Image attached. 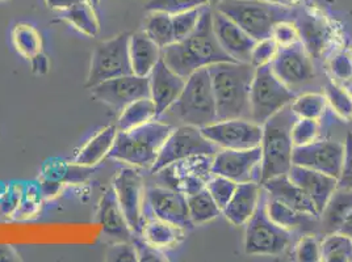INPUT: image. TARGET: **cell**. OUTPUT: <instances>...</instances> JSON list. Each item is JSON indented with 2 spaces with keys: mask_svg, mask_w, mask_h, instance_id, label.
Segmentation results:
<instances>
[{
  "mask_svg": "<svg viewBox=\"0 0 352 262\" xmlns=\"http://www.w3.org/2000/svg\"><path fill=\"white\" fill-rule=\"evenodd\" d=\"M220 150V147L204 136L200 128L180 125L174 128L166 139L158 159L150 171L151 174H160L162 169L176 161L184 160L192 156H214Z\"/></svg>",
  "mask_w": 352,
  "mask_h": 262,
  "instance_id": "cell-9",
  "label": "cell"
},
{
  "mask_svg": "<svg viewBox=\"0 0 352 262\" xmlns=\"http://www.w3.org/2000/svg\"><path fill=\"white\" fill-rule=\"evenodd\" d=\"M271 37L279 45V47H287L300 43V34L294 21H280L272 29Z\"/></svg>",
  "mask_w": 352,
  "mask_h": 262,
  "instance_id": "cell-45",
  "label": "cell"
},
{
  "mask_svg": "<svg viewBox=\"0 0 352 262\" xmlns=\"http://www.w3.org/2000/svg\"><path fill=\"white\" fill-rule=\"evenodd\" d=\"M261 185L268 194V197L279 200L283 204H288L298 211L320 218L318 211L311 200L304 193V190L294 184L287 174L275 176L264 181Z\"/></svg>",
  "mask_w": 352,
  "mask_h": 262,
  "instance_id": "cell-24",
  "label": "cell"
},
{
  "mask_svg": "<svg viewBox=\"0 0 352 262\" xmlns=\"http://www.w3.org/2000/svg\"><path fill=\"white\" fill-rule=\"evenodd\" d=\"M183 228H179L167 222L160 219H146L142 226L140 236L153 247L163 249V248L174 247L183 236Z\"/></svg>",
  "mask_w": 352,
  "mask_h": 262,
  "instance_id": "cell-30",
  "label": "cell"
},
{
  "mask_svg": "<svg viewBox=\"0 0 352 262\" xmlns=\"http://www.w3.org/2000/svg\"><path fill=\"white\" fill-rule=\"evenodd\" d=\"M344 159V143L337 141H314L294 147L292 163L339 178Z\"/></svg>",
  "mask_w": 352,
  "mask_h": 262,
  "instance_id": "cell-16",
  "label": "cell"
},
{
  "mask_svg": "<svg viewBox=\"0 0 352 262\" xmlns=\"http://www.w3.org/2000/svg\"><path fill=\"white\" fill-rule=\"evenodd\" d=\"M216 7L256 41L271 37L278 23L294 21L297 15L294 8L263 0H221Z\"/></svg>",
  "mask_w": 352,
  "mask_h": 262,
  "instance_id": "cell-5",
  "label": "cell"
},
{
  "mask_svg": "<svg viewBox=\"0 0 352 262\" xmlns=\"http://www.w3.org/2000/svg\"><path fill=\"white\" fill-rule=\"evenodd\" d=\"M32 73L37 76H44L50 70V60L45 56L44 53H40L30 59Z\"/></svg>",
  "mask_w": 352,
  "mask_h": 262,
  "instance_id": "cell-50",
  "label": "cell"
},
{
  "mask_svg": "<svg viewBox=\"0 0 352 262\" xmlns=\"http://www.w3.org/2000/svg\"><path fill=\"white\" fill-rule=\"evenodd\" d=\"M43 195L44 194L41 190V185H38L36 182L27 184L23 189L21 200L16 209L14 218L17 220H27V219L34 217L41 207Z\"/></svg>",
  "mask_w": 352,
  "mask_h": 262,
  "instance_id": "cell-37",
  "label": "cell"
},
{
  "mask_svg": "<svg viewBox=\"0 0 352 262\" xmlns=\"http://www.w3.org/2000/svg\"><path fill=\"white\" fill-rule=\"evenodd\" d=\"M271 67L280 80L291 89L307 84L316 76L311 57L301 43L280 47L271 62Z\"/></svg>",
  "mask_w": 352,
  "mask_h": 262,
  "instance_id": "cell-17",
  "label": "cell"
},
{
  "mask_svg": "<svg viewBox=\"0 0 352 262\" xmlns=\"http://www.w3.org/2000/svg\"><path fill=\"white\" fill-rule=\"evenodd\" d=\"M338 187L352 190V134L350 132L344 142V159L342 172L338 178Z\"/></svg>",
  "mask_w": 352,
  "mask_h": 262,
  "instance_id": "cell-49",
  "label": "cell"
},
{
  "mask_svg": "<svg viewBox=\"0 0 352 262\" xmlns=\"http://www.w3.org/2000/svg\"><path fill=\"white\" fill-rule=\"evenodd\" d=\"M59 17L87 37H96L100 33V21L96 14V7L88 0H83L72 8L59 12Z\"/></svg>",
  "mask_w": 352,
  "mask_h": 262,
  "instance_id": "cell-29",
  "label": "cell"
},
{
  "mask_svg": "<svg viewBox=\"0 0 352 262\" xmlns=\"http://www.w3.org/2000/svg\"><path fill=\"white\" fill-rule=\"evenodd\" d=\"M263 1L271 3V4H276V5H283V7H288V8H294V7H297L302 3V0H263Z\"/></svg>",
  "mask_w": 352,
  "mask_h": 262,
  "instance_id": "cell-54",
  "label": "cell"
},
{
  "mask_svg": "<svg viewBox=\"0 0 352 262\" xmlns=\"http://www.w3.org/2000/svg\"><path fill=\"white\" fill-rule=\"evenodd\" d=\"M118 117L116 128L118 131H129L157 119L155 104L150 99H140L124 108Z\"/></svg>",
  "mask_w": 352,
  "mask_h": 262,
  "instance_id": "cell-31",
  "label": "cell"
},
{
  "mask_svg": "<svg viewBox=\"0 0 352 262\" xmlns=\"http://www.w3.org/2000/svg\"><path fill=\"white\" fill-rule=\"evenodd\" d=\"M213 30L220 43L221 47L234 59L235 62L250 63V56L256 40L246 33L232 19L221 14L220 11H212Z\"/></svg>",
  "mask_w": 352,
  "mask_h": 262,
  "instance_id": "cell-18",
  "label": "cell"
},
{
  "mask_svg": "<svg viewBox=\"0 0 352 262\" xmlns=\"http://www.w3.org/2000/svg\"><path fill=\"white\" fill-rule=\"evenodd\" d=\"M0 1H10V0H0Z\"/></svg>",
  "mask_w": 352,
  "mask_h": 262,
  "instance_id": "cell-57",
  "label": "cell"
},
{
  "mask_svg": "<svg viewBox=\"0 0 352 262\" xmlns=\"http://www.w3.org/2000/svg\"><path fill=\"white\" fill-rule=\"evenodd\" d=\"M294 24L300 34V43L307 49L310 57H321L333 36L331 27L324 16L311 10H304L296 15Z\"/></svg>",
  "mask_w": 352,
  "mask_h": 262,
  "instance_id": "cell-21",
  "label": "cell"
},
{
  "mask_svg": "<svg viewBox=\"0 0 352 262\" xmlns=\"http://www.w3.org/2000/svg\"><path fill=\"white\" fill-rule=\"evenodd\" d=\"M203 8H193L184 12H179L173 15V25H174V34H175V43L184 40L188 37L193 30L196 29L200 17L203 14Z\"/></svg>",
  "mask_w": 352,
  "mask_h": 262,
  "instance_id": "cell-40",
  "label": "cell"
},
{
  "mask_svg": "<svg viewBox=\"0 0 352 262\" xmlns=\"http://www.w3.org/2000/svg\"><path fill=\"white\" fill-rule=\"evenodd\" d=\"M129 56L134 75L148 76L162 59V47L145 32H137L129 38Z\"/></svg>",
  "mask_w": 352,
  "mask_h": 262,
  "instance_id": "cell-25",
  "label": "cell"
},
{
  "mask_svg": "<svg viewBox=\"0 0 352 262\" xmlns=\"http://www.w3.org/2000/svg\"><path fill=\"white\" fill-rule=\"evenodd\" d=\"M187 206L192 224H204L221 214L219 204L214 202L206 188L187 195Z\"/></svg>",
  "mask_w": 352,
  "mask_h": 262,
  "instance_id": "cell-33",
  "label": "cell"
},
{
  "mask_svg": "<svg viewBox=\"0 0 352 262\" xmlns=\"http://www.w3.org/2000/svg\"><path fill=\"white\" fill-rule=\"evenodd\" d=\"M107 261H138L137 249L133 241H116V244H113L107 252Z\"/></svg>",
  "mask_w": 352,
  "mask_h": 262,
  "instance_id": "cell-47",
  "label": "cell"
},
{
  "mask_svg": "<svg viewBox=\"0 0 352 262\" xmlns=\"http://www.w3.org/2000/svg\"><path fill=\"white\" fill-rule=\"evenodd\" d=\"M173 129L174 126L154 119L132 130L118 131L108 156L134 168L151 169Z\"/></svg>",
  "mask_w": 352,
  "mask_h": 262,
  "instance_id": "cell-4",
  "label": "cell"
},
{
  "mask_svg": "<svg viewBox=\"0 0 352 262\" xmlns=\"http://www.w3.org/2000/svg\"><path fill=\"white\" fill-rule=\"evenodd\" d=\"M262 148L254 147L248 150L222 148L212 159L210 174L223 176L236 184L261 181Z\"/></svg>",
  "mask_w": 352,
  "mask_h": 262,
  "instance_id": "cell-12",
  "label": "cell"
},
{
  "mask_svg": "<svg viewBox=\"0 0 352 262\" xmlns=\"http://www.w3.org/2000/svg\"><path fill=\"white\" fill-rule=\"evenodd\" d=\"M265 206L270 218L276 224H279L280 227L291 233L296 230H311L316 227V223L320 219L310 214H305L302 211H298L288 204H283L279 200L271 198L268 197V194L265 200Z\"/></svg>",
  "mask_w": 352,
  "mask_h": 262,
  "instance_id": "cell-27",
  "label": "cell"
},
{
  "mask_svg": "<svg viewBox=\"0 0 352 262\" xmlns=\"http://www.w3.org/2000/svg\"><path fill=\"white\" fill-rule=\"evenodd\" d=\"M320 134V123L316 119L297 118L292 126L291 136L294 147L305 146L317 141Z\"/></svg>",
  "mask_w": 352,
  "mask_h": 262,
  "instance_id": "cell-41",
  "label": "cell"
},
{
  "mask_svg": "<svg viewBox=\"0 0 352 262\" xmlns=\"http://www.w3.org/2000/svg\"><path fill=\"white\" fill-rule=\"evenodd\" d=\"M296 259L301 262L321 261V241L314 236H304L296 246Z\"/></svg>",
  "mask_w": 352,
  "mask_h": 262,
  "instance_id": "cell-44",
  "label": "cell"
},
{
  "mask_svg": "<svg viewBox=\"0 0 352 262\" xmlns=\"http://www.w3.org/2000/svg\"><path fill=\"white\" fill-rule=\"evenodd\" d=\"M80 1H83V0H45V4L47 5V8H50L53 11L63 12Z\"/></svg>",
  "mask_w": 352,
  "mask_h": 262,
  "instance_id": "cell-51",
  "label": "cell"
},
{
  "mask_svg": "<svg viewBox=\"0 0 352 262\" xmlns=\"http://www.w3.org/2000/svg\"><path fill=\"white\" fill-rule=\"evenodd\" d=\"M296 95L272 71L271 64L255 69L250 91L251 119L259 125L294 102Z\"/></svg>",
  "mask_w": 352,
  "mask_h": 262,
  "instance_id": "cell-8",
  "label": "cell"
},
{
  "mask_svg": "<svg viewBox=\"0 0 352 262\" xmlns=\"http://www.w3.org/2000/svg\"><path fill=\"white\" fill-rule=\"evenodd\" d=\"M116 125H109L98 131L85 146L82 147L75 158L74 164L78 167H95L109 155L118 136Z\"/></svg>",
  "mask_w": 352,
  "mask_h": 262,
  "instance_id": "cell-26",
  "label": "cell"
},
{
  "mask_svg": "<svg viewBox=\"0 0 352 262\" xmlns=\"http://www.w3.org/2000/svg\"><path fill=\"white\" fill-rule=\"evenodd\" d=\"M91 89L95 99L121 112L135 100L150 97V80L148 76L131 73L105 80Z\"/></svg>",
  "mask_w": 352,
  "mask_h": 262,
  "instance_id": "cell-14",
  "label": "cell"
},
{
  "mask_svg": "<svg viewBox=\"0 0 352 262\" xmlns=\"http://www.w3.org/2000/svg\"><path fill=\"white\" fill-rule=\"evenodd\" d=\"M210 142L228 150H248L261 146L263 126L249 118H230L216 121L200 128Z\"/></svg>",
  "mask_w": 352,
  "mask_h": 262,
  "instance_id": "cell-11",
  "label": "cell"
},
{
  "mask_svg": "<svg viewBox=\"0 0 352 262\" xmlns=\"http://www.w3.org/2000/svg\"><path fill=\"white\" fill-rule=\"evenodd\" d=\"M150 80V99L155 104L157 119L163 116L177 100L186 86V78L174 73L161 59L151 73Z\"/></svg>",
  "mask_w": 352,
  "mask_h": 262,
  "instance_id": "cell-19",
  "label": "cell"
},
{
  "mask_svg": "<svg viewBox=\"0 0 352 262\" xmlns=\"http://www.w3.org/2000/svg\"><path fill=\"white\" fill-rule=\"evenodd\" d=\"M324 96L331 109L344 121H352V95L336 83L326 86Z\"/></svg>",
  "mask_w": 352,
  "mask_h": 262,
  "instance_id": "cell-38",
  "label": "cell"
},
{
  "mask_svg": "<svg viewBox=\"0 0 352 262\" xmlns=\"http://www.w3.org/2000/svg\"><path fill=\"white\" fill-rule=\"evenodd\" d=\"M144 32L162 49L175 43L173 15L161 11H153L145 20Z\"/></svg>",
  "mask_w": 352,
  "mask_h": 262,
  "instance_id": "cell-34",
  "label": "cell"
},
{
  "mask_svg": "<svg viewBox=\"0 0 352 262\" xmlns=\"http://www.w3.org/2000/svg\"><path fill=\"white\" fill-rule=\"evenodd\" d=\"M262 190V185L256 181L238 184L233 197L222 210L225 218L233 226L246 224L261 202Z\"/></svg>",
  "mask_w": 352,
  "mask_h": 262,
  "instance_id": "cell-23",
  "label": "cell"
},
{
  "mask_svg": "<svg viewBox=\"0 0 352 262\" xmlns=\"http://www.w3.org/2000/svg\"><path fill=\"white\" fill-rule=\"evenodd\" d=\"M146 211H150L151 218L167 222L183 230L192 226L187 195L173 188H147L145 190V213Z\"/></svg>",
  "mask_w": 352,
  "mask_h": 262,
  "instance_id": "cell-15",
  "label": "cell"
},
{
  "mask_svg": "<svg viewBox=\"0 0 352 262\" xmlns=\"http://www.w3.org/2000/svg\"><path fill=\"white\" fill-rule=\"evenodd\" d=\"M20 261V256L17 254L15 248L7 244H0V262Z\"/></svg>",
  "mask_w": 352,
  "mask_h": 262,
  "instance_id": "cell-52",
  "label": "cell"
},
{
  "mask_svg": "<svg viewBox=\"0 0 352 262\" xmlns=\"http://www.w3.org/2000/svg\"><path fill=\"white\" fill-rule=\"evenodd\" d=\"M216 99L217 121L251 119L250 91L255 67L250 63L222 62L208 67Z\"/></svg>",
  "mask_w": 352,
  "mask_h": 262,
  "instance_id": "cell-2",
  "label": "cell"
},
{
  "mask_svg": "<svg viewBox=\"0 0 352 262\" xmlns=\"http://www.w3.org/2000/svg\"><path fill=\"white\" fill-rule=\"evenodd\" d=\"M133 244H134V247L137 249L138 261H167V257L164 256V253H162V249H158V248L147 244L146 241L140 235H138V237L133 239Z\"/></svg>",
  "mask_w": 352,
  "mask_h": 262,
  "instance_id": "cell-48",
  "label": "cell"
},
{
  "mask_svg": "<svg viewBox=\"0 0 352 262\" xmlns=\"http://www.w3.org/2000/svg\"><path fill=\"white\" fill-rule=\"evenodd\" d=\"M167 112L176 117L182 125L196 128H204L217 121L216 99L208 67L187 78L180 96Z\"/></svg>",
  "mask_w": 352,
  "mask_h": 262,
  "instance_id": "cell-6",
  "label": "cell"
},
{
  "mask_svg": "<svg viewBox=\"0 0 352 262\" xmlns=\"http://www.w3.org/2000/svg\"><path fill=\"white\" fill-rule=\"evenodd\" d=\"M236 185L238 184L233 180L226 178L223 176L210 175L206 181V188L222 211L225 209V206L230 201V198L233 197Z\"/></svg>",
  "mask_w": 352,
  "mask_h": 262,
  "instance_id": "cell-39",
  "label": "cell"
},
{
  "mask_svg": "<svg viewBox=\"0 0 352 262\" xmlns=\"http://www.w3.org/2000/svg\"><path fill=\"white\" fill-rule=\"evenodd\" d=\"M296 119L297 117L289 104L262 125V169L259 184L275 176L285 175L291 169L294 147L291 131Z\"/></svg>",
  "mask_w": 352,
  "mask_h": 262,
  "instance_id": "cell-3",
  "label": "cell"
},
{
  "mask_svg": "<svg viewBox=\"0 0 352 262\" xmlns=\"http://www.w3.org/2000/svg\"><path fill=\"white\" fill-rule=\"evenodd\" d=\"M129 38V33H122L95 47L91 57L86 87L91 89L105 80L133 73Z\"/></svg>",
  "mask_w": 352,
  "mask_h": 262,
  "instance_id": "cell-10",
  "label": "cell"
},
{
  "mask_svg": "<svg viewBox=\"0 0 352 262\" xmlns=\"http://www.w3.org/2000/svg\"><path fill=\"white\" fill-rule=\"evenodd\" d=\"M11 37H12V44L16 51L21 57L30 60L34 56L43 53V47H44L43 36L38 30L28 23H17L12 29Z\"/></svg>",
  "mask_w": 352,
  "mask_h": 262,
  "instance_id": "cell-32",
  "label": "cell"
},
{
  "mask_svg": "<svg viewBox=\"0 0 352 262\" xmlns=\"http://www.w3.org/2000/svg\"><path fill=\"white\" fill-rule=\"evenodd\" d=\"M327 106L326 96L321 93H304L296 96L291 102V108L297 118H308L320 121L322 118Z\"/></svg>",
  "mask_w": 352,
  "mask_h": 262,
  "instance_id": "cell-36",
  "label": "cell"
},
{
  "mask_svg": "<svg viewBox=\"0 0 352 262\" xmlns=\"http://www.w3.org/2000/svg\"><path fill=\"white\" fill-rule=\"evenodd\" d=\"M330 71L339 82L352 80V54L350 51H340L330 59Z\"/></svg>",
  "mask_w": 352,
  "mask_h": 262,
  "instance_id": "cell-46",
  "label": "cell"
},
{
  "mask_svg": "<svg viewBox=\"0 0 352 262\" xmlns=\"http://www.w3.org/2000/svg\"><path fill=\"white\" fill-rule=\"evenodd\" d=\"M352 210V190L339 188L331 194L320 215L322 233H338L344 218Z\"/></svg>",
  "mask_w": 352,
  "mask_h": 262,
  "instance_id": "cell-28",
  "label": "cell"
},
{
  "mask_svg": "<svg viewBox=\"0 0 352 262\" xmlns=\"http://www.w3.org/2000/svg\"><path fill=\"white\" fill-rule=\"evenodd\" d=\"M112 189L133 233L140 235L145 218V184L135 168H122L113 180Z\"/></svg>",
  "mask_w": 352,
  "mask_h": 262,
  "instance_id": "cell-13",
  "label": "cell"
},
{
  "mask_svg": "<svg viewBox=\"0 0 352 262\" xmlns=\"http://www.w3.org/2000/svg\"><path fill=\"white\" fill-rule=\"evenodd\" d=\"M321 261L352 262V239L342 233H327L321 241Z\"/></svg>",
  "mask_w": 352,
  "mask_h": 262,
  "instance_id": "cell-35",
  "label": "cell"
},
{
  "mask_svg": "<svg viewBox=\"0 0 352 262\" xmlns=\"http://www.w3.org/2000/svg\"><path fill=\"white\" fill-rule=\"evenodd\" d=\"M287 175L297 187L304 190L316 206L318 215H321L329 198L337 190L338 178L296 164H292Z\"/></svg>",
  "mask_w": 352,
  "mask_h": 262,
  "instance_id": "cell-20",
  "label": "cell"
},
{
  "mask_svg": "<svg viewBox=\"0 0 352 262\" xmlns=\"http://www.w3.org/2000/svg\"><path fill=\"white\" fill-rule=\"evenodd\" d=\"M206 0H150L146 4V11H161L167 14H179L193 8L206 7Z\"/></svg>",
  "mask_w": 352,
  "mask_h": 262,
  "instance_id": "cell-42",
  "label": "cell"
},
{
  "mask_svg": "<svg viewBox=\"0 0 352 262\" xmlns=\"http://www.w3.org/2000/svg\"><path fill=\"white\" fill-rule=\"evenodd\" d=\"M98 223L100 224L104 235L113 239L115 241H133L134 239L135 233L129 227L124 211L118 204L115 190L112 188L104 194L100 201Z\"/></svg>",
  "mask_w": 352,
  "mask_h": 262,
  "instance_id": "cell-22",
  "label": "cell"
},
{
  "mask_svg": "<svg viewBox=\"0 0 352 262\" xmlns=\"http://www.w3.org/2000/svg\"><path fill=\"white\" fill-rule=\"evenodd\" d=\"M338 233H344L347 236H350L352 239V210L347 214V217L343 220L340 228Z\"/></svg>",
  "mask_w": 352,
  "mask_h": 262,
  "instance_id": "cell-53",
  "label": "cell"
},
{
  "mask_svg": "<svg viewBox=\"0 0 352 262\" xmlns=\"http://www.w3.org/2000/svg\"><path fill=\"white\" fill-rule=\"evenodd\" d=\"M163 62L174 73L188 78L197 70L222 62H235L222 47L213 30L212 10L206 5L196 29L182 41L162 49Z\"/></svg>",
  "mask_w": 352,
  "mask_h": 262,
  "instance_id": "cell-1",
  "label": "cell"
},
{
  "mask_svg": "<svg viewBox=\"0 0 352 262\" xmlns=\"http://www.w3.org/2000/svg\"><path fill=\"white\" fill-rule=\"evenodd\" d=\"M88 1H91V3H92V5H94V7H96V8H98V7H99V4H100V1H102V0H88Z\"/></svg>",
  "mask_w": 352,
  "mask_h": 262,
  "instance_id": "cell-56",
  "label": "cell"
},
{
  "mask_svg": "<svg viewBox=\"0 0 352 262\" xmlns=\"http://www.w3.org/2000/svg\"><path fill=\"white\" fill-rule=\"evenodd\" d=\"M208 5H216L217 3H220L221 0H206Z\"/></svg>",
  "mask_w": 352,
  "mask_h": 262,
  "instance_id": "cell-55",
  "label": "cell"
},
{
  "mask_svg": "<svg viewBox=\"0 0 352 262\" xmlns=\"http://www.w3.org/2000/svg\"><path fill=\"white\" fill-rule=\"evenodd\" d=\"M265 200L267 194L263 189L261 202L246 223L245 252L251 256H279L292 244L291 231L270 218Z\"/></svg>",
  "mask_w": 352,
  "mask_h": 262,
  "instance_id": "cell-7",
  "label": "cell"
},
{
  "mask_svg": "<svg viewBox=\"0 0 352 262\" xmlns=\"http://www.w3.org/2000/svg\"><path fill=\"white\" fill-rule=\"evenodd\" d=\"M279 49V45L276 44V41L272 37L256 41V44L254 45L251 50L250 64H252L255 69L265 64H271V62L276 57Z\"/></svg>",
  "mask_w": 352,
  "mask_h": 262,
  "instance_id": "cell-43",
  "label": "cell"
}]
</instances>
